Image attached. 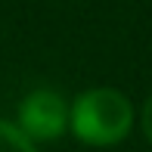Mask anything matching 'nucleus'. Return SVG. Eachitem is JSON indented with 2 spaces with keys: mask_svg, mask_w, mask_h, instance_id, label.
I'll use <instances>...</instances> for the list:
<instances>
[{
  "mask_svg": "<svg viewBox=\"0 0 152 152\" xmlns=\"http://www.w3.org/2000/svg\"><path fill=\"white\" fill-rule=\"evenodd\" d=\"M134 127V106L115 87L84 90L68 106V130L87 146H115Z\"/></svg>",
  "mask_w": 152,
  "mask_h": 152,
  "instance_id": "1",
  "label": "nucleus"
},
{
  "mask_svg": "<svg viewBox=\"0 0 152 152\" xmlns=\"http://www.w3.org/2000/svg\"><path fill=\"white\" fill-rule=\"evenodd\" d=\"M19 127L31 140H56L68 130V106L56 90H31L19 106Z\"/></svg>",
  "mask_w": 152,
  "mask_h": 152,
  "instance_id": "2",
  "label": "nucleus"
},
{
  "mask_svg": "<svg viewBox=\"0 0 152 152\" xmlns=\"http://www.w3.org/2000/svg\"><path fill=\"white\" fill-rule=\"evenodd\" d=\"M0 152H37V149H34V140L19 124L0 118Z\"/></svg>",
  "mask_w": 152,
  "mask_h": 152,
  "instance_id": "3",
  "label": "nucleus"
},
{
  "mask_svg": "<svg viewBox=\"0 0 152 152\" xmlns=\"http://www.w3.org/2000/svg\"><path fill=\"white\" fill-rule=\"evenodd\" d=\"M140 127H143V134H146V140L152 143V93H149L146 106H143V115H140Z\"/></svg>",
  "mask_w": 152,
  "mask_h": 152,
  "instance_id": "4",
  "label": "nucleus"
}]
</instances>
